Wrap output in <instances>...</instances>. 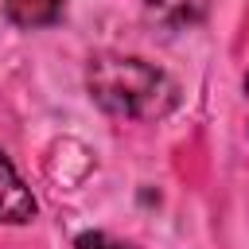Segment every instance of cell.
I'll list each match as a JSON object with an SVG mask.
<instances>
[{
	"instance_id": "obj_3",
	"label": "cell",
	"mask_w": 249,
	"mask_h": 249,
	"mask_svg": "<svg viewBox=\"0 0 249 249\" xmlns=\"http://www.w3.org/2000/svg\"><path fill=\"white\" fill-rule=\"evenodd\" d=\"M144 12L152 23L167 31H183L206 16V0H144Z\"/></svg>"
},
{
	"instance_id": "obj_6",
	"label": "cell",
	"mask_w": 249,
	"mask_h": 249,
	"mask_svg": "<svg viewBox=\"0 0 249 249\" xmlns=\"http://www.w3.org/2000/svg\"><path fill=\"white\" fill-rule=\"evenodd\" d=\"M245 93H249V78H245Z\"/></svg>"
},
{
	"instance_id": "obj_2",
	"label": "cell",
	"mask_w": 249,
	"mask_h": 249,
	"mask_svg": "<svg viewBox=\"0 0 249 249\" xmlns=\"http://www.w3.org/2000/svg\"><path fill=\"white\" fill-rule=\"evenodd\" d=\"M35 218V198L31 191L23 187L19 171L12 167V160L0 152V222L8 226H23Z\"/></svg>"
},
{
	"instance_id": "obj_5",
	"label": "cell",
	"mask_w": 249,
	"mask_h": 249,
	"mask_svg": "<svg viewBox=\"0 0 249 249\" xmlns=\"http://www.w3.org/2000/svg\"><path fill=\"white\" fill-rule=\"evenodd\" d=\"M74 249H132V245H124V241H109L105 233H97V230H89V233H78V241H74Z\"/></svg>"
},
{
	"instance_id": "obj_4",
	"label": "cell",
	"mask_w": 249,
	"mask_h": 249,
	"mask_svg": "<svg viewBox=\"0 0 249 249\" xmlns=\"http://www.w3.org/2000/svg\"><path fill=\"white\" fill-rule=\"evenodd\" d=\"M62 8H66V0H4V16L27 31L54 23L62 16Z\"/></svg>"
},
{
	"instance_id": "obj_1",
	"label": "cell",
	"mask_w": 249,
	"mask_h": 249,
	"mask_svg": "<svg viewBox=\"0 0 249 249\" xmlns=\"http://www.w3.org/2000/svg\"><path fill=\"white\" fill-rule=\"evenodd\" d=\"M86 89L105 113L128 117V121H160L175 105V82L160 66H152L136 54L105 51V54L89 58Z\"/></svg>"
}]
</instances>
